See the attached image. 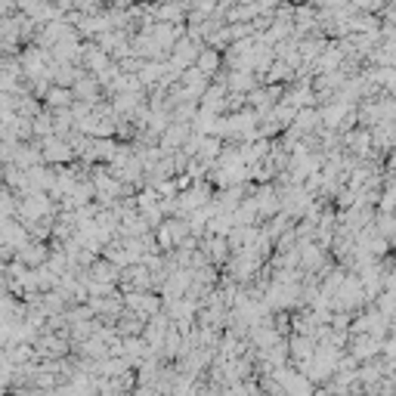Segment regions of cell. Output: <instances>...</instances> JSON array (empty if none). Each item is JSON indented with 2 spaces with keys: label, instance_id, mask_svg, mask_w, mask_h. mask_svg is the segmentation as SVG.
Wrapping results in <instances>:
<instances>
[{
  "label": "cell",
  "instance_id": "6da1fadb",
  "mask_svg": "<svg viewBox=\"0 0 396 396\" xmlns=\"http://www.w3.org/2000/svg\"><path fill=\"white\" fill-rule=\"evenodd\" d=\"M74 103V96H72V90H65V87H50L44 99H40V106L47 108V112H62V108H72Z\"/></svg>",
  "mask_w": 396,
  "mask_h": 396
},
{
  "label": "cell",
  "instance_id": "3957f363",
  "mask_svg": "<svg viewBox=\"0 0 396 396\" xmlns=\"http://www.w3.org/2000/svg\"><path fill=\"white\" fill-rule=\"evenodd\" d=\"M31 137L35 140H47V137H53V115L47 112H38L35 118H31Z\"/></svg>",
  "mask_w": 396,
  "mask_h": 396
},
{
  "label": "cell",
  "instance_id": "7a4b0ae2",
  "mask_svg": "<svg viewBox=\"0 0 396 396\" xmlns=\"http://www.w3.org/2000/svg\"><path fill=\"white\" fill-rule=\"evenodd\" d=\"M196 69L210 81L217 72H223V53H217V50H208V47H205V50L198 53V59H196Z\"/></svg>",
  "mask_w": 396,
  "mask_h": 396
}]
</instances>
